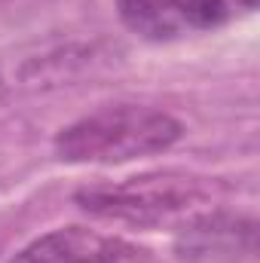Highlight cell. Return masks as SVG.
I'll return each mask as SVG.
<instances>
[{"instance_id":"52a82bcc","label":"cell","mask_w":260,"mask_h":263,"mask_svg":"<svg viewBox=\"0 0 260 263\" xmlns=\"http://www.w3.org/2000/svg\"><path fill=\"white\" fill-rule=\"evenodd\" d=\"M236 3L245 6V9H254V6H257V0H236Z\"/></svg>"},{"instance_id":"3957f363","label":"cell","mask_w":260,"mask_h":263,"mask_svg":"<svg viewBox=\"0 0 260 263\" xmlns=\"http://www.w3.org/2000/svg\"><path fill=\"white\" fill-rule=\"evenodd\" d=\"M257 251L254 217L233 211L193 214L175 239V257L184 263H245Z\"/></svg>"},{"instance_id":"5b68a950","label":"cell","mask_w":260,"mask_h":263,"mask_svg":"<svg viewBox=\"0 0 260 263\" xmlns=\"http://www.w3.org/2000/svg\"><path fill=\"white\" fill-rule=\"evenodd\" d=\"M117 9L132 31L147 40H165L181 31L169 9V0H117Z\"/></svg>"},{"instance_id":"7a4b0ae2","label":"cell","mask_w":260,"mask_h":263,"mask_svg":"<svg viewBox=\"0 0 260 263\" xmlns=\"http://www.w3.org/2000/svg\"><path fill=\"white\" fill-rule=\"evenodd\" d=\"M73 199L83 211L104 220H120L132 227H162L178 214H187L199 202V190L187 178L144 175L114 187H86Z\"/></svg>"},{"instance_id":"277c9868","label":"cell","mask_w":260,"mask_h":263,"mask_svg":"<svg viewBox=\"0 0 260 263\" xmlns=\"http://www.w3.org/2000/svg\"><path fill=\"white\" fill-rule=\"evenodd\" d=\"M150 251L123 236L98 233L89 227H62L31 245L9 263H147Z\"/></svg>"},{"instance_id":"8992f818","label":"cell","mask_w":260,"mask_h":263,"mask_svg":"<svg viewBox=\"0 0 260 263\" xmlns=\"http://www.w3.org/2000/svg\"><path fill=\"white\" fill-rule=\"evenodd\" d=\"M178 28H214L227 18V0H169Z\"/></svg>"},{"instance_id":"6da1fadb","label":"cell","mask_w":260,"mask_h":263,"mask_svg":"<svg viewBox=\"0 0 260 263\" xmlns=\"http://www.w3.org/2000/svg\"><path fill=\"white\" fill-rule=\"evenodd\" d=\"M184 126L153 107L110 104L55 135V153L70 165H120L175 147Z\"/></svg>"}]
</instances>
